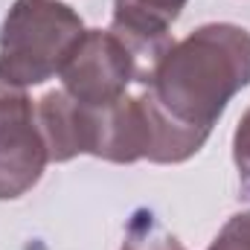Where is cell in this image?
Wrapping results in <instances>:
<instances>
[{
  "instance_id": "1",
  "label": "cell",
  "mask_w": 250,
  "mask_h": 250,
  "mask_svg": "<svg viewBox=\"0 0 250 250\" xmlns=\"http://www.w3.org/2000/svg\"><path fill=\"white\" fill-rule=\"evenodd\" d=\"M248 84L250 32L236 23H204L166 50L143 90L172 125L207 140Z\"/></svg>"
},
{
  "instance_id": "2",
  "label": "cell",
  "mask_w": 250,
  "mask_h": 250,
  "mask_svg": "<svg viewBox=\"0 0 250 250\" xmlns=\"http://www.w3.org/2000/svg\"><path fill=\"white\" fill-rule=\"evenodd\" d=\"M82 18L59 0H15L0 26V79L18 87L62 76L84 38Z\"/></svg>"
},
{
  "instance_id": "3",
  "label": "cell",
  "mask_w": 250,
  "mask_h": 250,
  "mask_svg": "<svg viewBox=\"0 0 250 250\" xmlns=\"http://www.w3.org/2000/svg\"><path fill=\"white\" fill-rule=\"evenodd\" d=\"M50 163L26 87L0 79V201L26 195Z\"/></svg>"
},
{
  "instance_id": "4",
  "label": "cell",
  "mask_w": 250,
  "mask_h": 250,
  "mask_svg": "<svg viewBox=\"0 0 250 250\" xmlns=\"http://www.w3.org/2000/svg\"><path fill=\"white\" fill-rule=\"evenodd\" d=\"M64 87L76 102L105 108L128 93L137 82V62L111 29H87L62 70Z\"/></svg>"
},
{
  "instance_id": "5",
  "label": "cell",
  "mask_w": 250,
  "mask_h": 250,
  "mask_svg": "<svg viewBox=\"0 0 250 250\" xmlns=\"http://www.w3.org/2000/svg\"><path fill=\"white\" fill-rule=\"evenodd\" d=\"M187 9V0H114L111 32L131 50L137 62V82L146 87L157 62L175 44L172 23Z\"/></svg>"
},
{
  "instance_id": "6",
  "label": "cell",
  "mask_w": 250,
  "mask_h": 250,
  "mask_svg": "<svg viewBox=\"0 0 250 250\" xmlns=\"http://www.w3.org/2000/svg\"><path fill=\"white\" fill-rule=\"evenodd\" d=\"M35 114L53 163H67L76 154H90V140H93L90 105L76 102L67 90H50L41 96Z\"/></svg>"
},
{
  "instance_id": "7",
  "label": "cell",
  "mask_w": 250,
  "mask_h": 250,
  "mask_svg": "<svg viewBox=\"0 0 250 250\" xmlns=\"http://www.w3.org/2000/svg\"><path fill=\"white\" fill-rule=\"evenodd\" d=\"M120 250H187L148 209H137L128 221Z\"/></svg>"
},
{
  "instance_id": "8",
  "label": "cell",
  "mask_w": 250,
  "mask_h": 250,
  "mask_svg": "<svg viewBox=\"0 0 250 250\" xmlns=\"http://www.w3.org/2000/svg\"><path fill=\"white\" fill-rule=\"evenodd\" d=\"M207 250H250V209L227 218Z\"/></svg>"
},
{
  "instance_id": "9",
  "label": "cell",
  "mask_w": 250,
  "mask_h": 250,
  "mask_svg": "<svg viewBox=\"0 0 250 250\" xmlns=\"http://www.w3.org/2000/svg\"><path fill=\"white\" fill-rule=\"evenodd\" d=\"M233 160L239 169V184H242V198H250V108L242 114L233 134Z\"/></svg>"
}]
</instances>
